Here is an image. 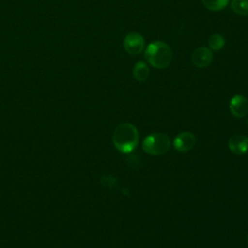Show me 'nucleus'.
<instances>
[{
  "label": "nucleus",
  "mask_w": 248,
  "mask_h": 248,
  "mask_svg": "<svg viewBox=\"0 0 248 248\" xmlns=\"http://www.w3.org/2000/svg\"><path fill=\"white\" fill-rule=\"evenodd\" d=\"M140 135L137 127L132 123H121L113 131L112 142L114 147L122 153H131L138 146Z\"/></svg>",
  "instance_id": "1"
},
{
  "label": "nucleus",
  "mask_w": 248,
  "mask_h": 248,
  "mask_svg": "<svg viewBox=\"0 0 248 248\" xmlns=\"http://www.w3.org/2000/svg\"><path fill=\"white\" fill-rule=\"evenodd\" d=\"M144 57L152 67L165 69L172 60V51L168 44L162 41H155L146 46Z\"/></svg>",
  "instance_id": "2"
},
{
  "label": "nucleus",
  "mask_w": 248,
  "mask_h": 248,
  "mask_svg": "<svg viewBox=\"0 0 248 248\" xmlns=\"http://www.w3.org/2000/svg\"><path fill=\"white\" fill-rule=\"evenodd\" d=\"M170 148V140L164 133H152L147 135L142 141V150L153 156L163 155Z\"/></svg>",
  "instance_id": "3"
},
{
  "label": "nucleus",
  "mask_w": 248,
  "mask_h": 248,
  "mask_svg": "<svg viewBox=\"0 0 248 248\" xmlns=\"http://www.w3.org/2000/svg\"><path fill=\"white\" fill-rule=\"evenodd\" d=\"M123 46L129 54L138 55L144 49V39L140 33L131 32L125 36Z\"/></svg>",
  "instance_id": "4"
},
{
  "label": "nucleus",
  "mask_w": 248,
  "mask_h": 248,
  "mask_svg": "<svg viewBox=\"0 0 248 248\" xmlns=\"http://www.w3.org/2000/svg\"><path fill=\"white\" fill-rule=\"evenodd\" d=\"M196 143V137L193 133L184 131L180 132L173 140V147L178 152L190 151Z\"/></svg>",
  "instance_id": "5"
},
{
  "label": "nucleus",
  "mask_w": 248,
  "mask_h": 248,
  "mask_svg": "<svg viewBox=\"0 0 248 248\" xmlns=\"http://www.w3.org/2000/svg\"><path fill=\"white\" fill-rule=\"evenodd\" d=\"M191 59L196 67L205 68L212 62L213 54L210 48L205 46H200L193 51Z\"/></svg>",
  "instance_id": "6"
},
{
  "label": "nucleus",
  "mask_w": 248,
  "mask_h": 248,
  "mask_svg": "<svg viewBox=\"0 0 248 248\" xmlns=\"http://www.w3.org/2000/svg\"><path fill=\"white\" fill-rule=\"evenodd\" d=\"M232 114L237 118H242L248 113V100L243 95H234L229 105Z\"/></svg>",
  "instance_id": "7"
},
{
  "label": "nucleus",
  "mask_w": 248,
  "mask_h": 248,
  "mask_svg": "<svg viewBox=\"0 0 248 248\" xmlns=\"http://www.w3.org/2000/svg\"><path fill=\"white\" fill-rule=\"evenodd\" d=\"M229 149L237 155H242L248 152V137L236 134L232 136L228 141Z\"/></svg>",
  "instance_id": "8"
},
{
  "label": "nucleus",
  "mask_w": 248,
  "mask_h": 248,
  "mask_svg": "<svg viewBox=\"0 0 248 248\" xmlns=\"http://www.w3.org/2000/svg\"><path fill=\"white\" fill-rule=\"evenodd\" d=\"M150 71L147 64L143 61H138L133 68V77L138 81H144L149 77Z\"/></svg>",
  "instance_id": "9"
},
{
  "label": "nucleus",
  "mask_w": 248,
  "mask_h": 248,
  "mask_svg": "<svg viewBox=\"0 0 248 248\" xmlns=\"http://www.w3.org/2000/svg\"><path fill=\"white\" fill-rule=\"evenodd\" d=\"M232 10L239 16L248 15V0H232L231 1Z\"/></svg>",
  "instance_id": "10"
},
{
  "label": "nucleus",
  "mask_w": 248,
  "mask_h": 248,
  "mask_svg": "<svg viewBox=\"0 0 248 248\" xmlns=\"http://www.w3.org/2000/svg\"><path fill=\"white\" fill-rule=\"evenodd\" d=\"M225 46V39L221 34H213L208 38V46L211 50H220Z\"/></svg>",
  "instance_id": "11"
},
{
  "label": "nucleus",
  "mask_w": 248,
  "mask_h": 248,
  "mask_svg": "<svg viewBox=\"0 0 248 248\" xmlns=\"http://www.w3.org/2000/svg\"><path fill=\"white\" fill-rule=\"evenodd\" d=\"M205 8H207L210 11L217 12L225 9L228 4L229 0H202Z\"/></svg>",
  "instance_id": "12"
},
{
  "label": "nucleus",
  "mask_w": 248,
  "mask_h": 248,
  "mask_svg": "<svg viewBox=\"0 0 248 248\" xmlns=\"http://www.w3.org/2000/svg\"><path fill=\"white\" fill-rule=\"evenodd\" d=\"M100 182L102 185L108 187V188H114L117 185V179L112 176V175H108V174H105L101 177Z\"/></svg>",
  "instance_id": "13"
},
{
  "label": "nucleus",
  "mask_w": 248,
  "mask_h": 248,
  "mask_svg": "<svg viewBox=\"0 0 248 248\" xmlns=\"http://www.w3.org/2000/svg\"><path fill=\"white\" fill-rule=\"evenodd\" d=\"M247 244H248V233H247Z\"/></svg>",
  "instance_id": "14"
},
{
  "label": "nucleus",
  "mask_w": 248,
  "mask_h": 248,
  "mask_svg": "<svg viewBox=\"0 0 248 248\" xmlns=\"http://www.w3.org/2000/svg\"><path fill=\"white\" fill-rule=\"evenodd\" d=\"M247 124H248V121H247Z\"/></svg>",
  "instance_id": "15"
}]
</instances>
